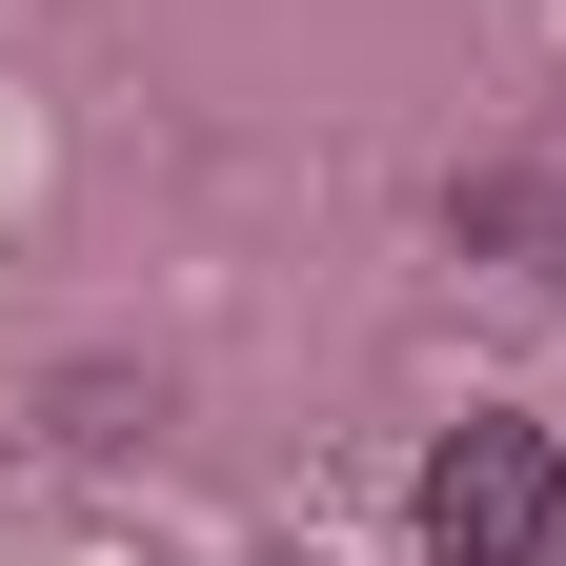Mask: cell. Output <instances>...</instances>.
<instances>
[{"mask_svg": "<svg viewBox=\"0 0 566 566\" xmlns=\"http://www.w3.org/2000/svg\"><path fill=\"white\" fill-rule=\"evenodd\" d=\"M424 546L446 566H546L566 546V446L506 424V405H465L446 446H424Z\"/></svg>", "mask_w": 566, "mask_h": 566, "instance_id": "obj_1", "label": "cell"}]
</instances>
